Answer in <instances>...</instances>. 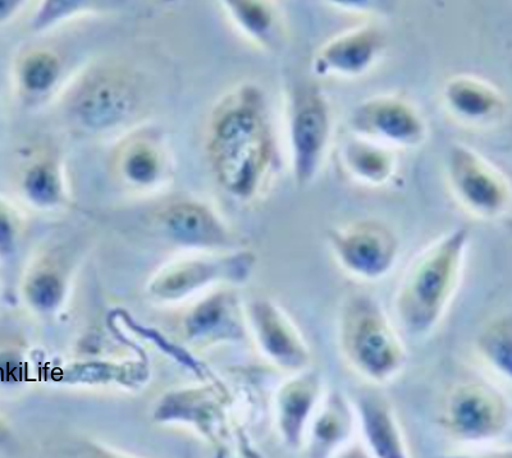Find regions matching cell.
<instances>
[{
  "instance_id": "cell-1",
  "label": "cell",
  "mask_w": 512,
  "mask_h": 458,
  "mask_svg": "<svg viewBox=\"0 0 512 458\" xmlns=\"http://www.w3.org/2000/svg\"><path fill=\"white\" fill-rule=\"evenodd\" d=\"M265 91L246 82L213 108L207 131L210 166L237 199L255 198L281 167V145Z\"/></svg>"
},
{
  "instance_id": "cell-2",
  "label": "cell",
  "mask_w": 512,
  "mask_h": 458,
  "mask_svg": "<svg viewBox=\"0 0 512 458\" xmlns=\"http://www.w3.org/2000/svg\"><path fill=\"white\" fill-rule=\"evenodd\" d=\"M469 241L468 228H454L410 265L397 296V315L406 331L424 334L440 323L459 287Z\"/></svg>"
},
{
  "instance_id": "cell-3",
  "label": "cell",
  "mask_w": 512,
  "mask_h": 458,
  "mask_svg": "<svg viewBox=\"0 0 512 458\" xmlns=\"http://www.w3.org/2000/svg\"><path fill=\"white\" fill-rule=\"evenodd\" d=\"M342 351L349 364L373 383H387L404 368L405 347L381 305L372 297H352L342 311Z\"/></svg>"
},
{
  "instance_id": "cell-4",
  "label": "cell",
  "mask_w": 512,
  "mask_h": 458,
  "mask_svg": "<svg viewBox=\"0 0 512 458\" xmlns=\"http://www.w3.org/2000/svg\"><path fill=\"white\" fill-rule=\"evenodd\" d=\"M286 143L292 177L299 189L317 180L335 135L328 96L314 82H297L286 93Z\"/></svg>"
},
{
  "instance_id": "cell-5",
  "label": "cell",
  "mask_w": 512,
  "mask_h": 458,
  "mask_svg": "<svg viewBox=\"0 0 512 458\" xmlns=\"http://www.w3.org/2000/svg\"><path fill=\"white\" fill-rule=\"evenodd\" d=\"M140 105V86L125 68L100 66L77 80L68 94L67 109L77 125L107 132L130 119Z\"/></svg>"
},
{
  "instance_id": "cell-6",
  "label": "cell",
  "mask_w": 512,
  "mask_h": 458,
  "mask_svg": "<svg viewBox=\"0 0 512 458\" xmlns=\"http://www.w3.org/2000/svg\"><path fill=\"white\" fill-rule=\"evenodd\" d=\"M446 174L457 203L474 217L491 221L509 212L510 181L477 150L452 144L446 155Z\"/></svg>"
},
{
  "instance_id": "cell-7",
  "label": "cell",
  "mask_w": 512,
  "mask_h": 458,
  "mask_svg": "<svg viewBox=\"0 0 512 458\" xmlns=\"http://www.w3.org/2000/svg\"><path fill=\"white\" fill-rule=\"evenodd\" d=\"M351 134L395 151L415 149L428 137L424 114L405 96L379 94L360 102L350 114Z\"/></svg>"
},
{
  "instance_id": "cell-8",
  "label": "cell",
  "mask_w": 512,
  "mask_h": 458,
  "mask_svg": "<svg viewBox=\"0 0 512 458\" xmlns=\"http://www.w3.org/2000/svg\"><path fill=\"white\" fill-rule=\"evenodd\" d=\"M328 244L338 264L367 281L387 276L399 255L400 242L386 223L361 219L327 232Z\"/></svg>"
},
{
  "instance_id": "cell-9",
  "label": "cell",
  "mask_w": 512,
  "mask_h": 458,
  "mask_svg": "<svg viewBox=\"0 0 512 458\" xmlns=\"http://www.w3.org/2000/svg\"><path fill=\"white\" fill-rule=\"evenodd\" d=\"M510 421V409L497 389L470 382L452 389L443 409V424L463 442H484L500 437Z\"/></svg>"
},
{
  "instance_id": "cell-10",
  "label": "cell",
  "mask_w": 512,
  "mask_h": 458,
  "mask_svg": "<svg viewBox=\"0 0 512 458\" xmlns=\"http://www.w3.org/2000/svg\"><path fill=\"white\" fill-rule=\"evenodd\" d=\"M386 48L387 39L381 27L367 22L320 45L310 68L318 79H359L377 66Z\"/></svg>"
},
{
  "instance_id": "cell-11",
  "label": "cell",
  "mask_w": 512,
  "mask_h": 458,
  "mask_svg": "<svg viewBox=\"0 0 512 458\" xmlns=\"http://www.w3.org/2000/svg\"><path fill=\"white\" fill-rule=\"evenodd\" d=\"M441 102L452 118L469 127H491L509 112V100L496 85L469 73L443 82Z\"/></svg>"
},
{
  "instance_id": "cell-12",
  "label": "cell",
  "mask_w": 512,
  "mask_h": 458,
  "mask_svg": "<svg viewBox=\"0 0 512 458\" xmlns=\"http://www.w3.org/2000/svg\"><path fill=\"white\" fill-rule=\"evenodd\" d=\"M251 318L265 355L287 372H301L310 365V348L299 328L269 300L251 306Z\"/></svg>"
},
{
  "instance_id": "cell-13",
  "label": "cell",
  "mask_w": 512,
  "mask_h": 458,
  "mask_svg": "<svg viewBox=\"0 0 512 458\" xmlns=\"http://www.w3.org/2000/svg\"><path fill=\"white\" fill-rule=\"evenodd\" d=\"M322 400V379L314 370H301L288 379L277 396V423L290 448L305 444L310 421Z\"/></svg>"
},
{
  "instance_id": "cell-14",
  "label": "cell",
  "mask_w": 512,
  "mask_h": 458,
  "mask_svg": "<svg viewBox=\"0 0 512 458\" xmlns=\"http://www.w3.org/2000/svg\"><path fill=\"white\" fill-rule=\"evenodd\" d=\"M236 29L267 53L281 52L286 27L274 0H217Z\"/></svg>"
},
{
  "instance_id": "cell-15",
  "label": "cell",
  "mask_w": 512,
  "mask_h": 458,
  "mask_svg": "<svg viewBox=\"0 0 512 458\" xmlns=\"http://www.w3.org/2000/svg\"><path fill=\"white\" fill-rule=\"evenodd\" d=\"M397 151L364 137L351 134L342 141L338 159L347 176L368 187H382L391 182L397 169Z\"/></svg>"
},
{
  "instance_id": "cell-16",
  "label": "cell",
  "mask_w": 512,
  "mask_h": 458,
  "mask_svg": "<svg viewBox=\"0 0 512 458\" xmlns=\"http://www.w3.org/2000/svg\"><path fill=\"white\" fill-rule=\"evenodd\" d=\"M358 415L369 450L379 458L408 457L399 421L386 398L378 393H361Z\"/></svg>"
},
{
  "instance_id": "cell-17",
  "label": "cell",
  "mask_w": 512,
  "mask_h": 458,
  "mask_svg": "<svg viewBox=\"0 0 512 458\" xmlns=\"http://www.w3.org/2000/svg\"><path fill=\"white\" fill-rule=\"evenodd\" d=\"M162 221L169 235L182 244L221 246L228 241L226 227L204 205L180 203L169 206Z\"/></svg>"
},
{
  "instance_id": "cell-18",
  "label": "cell",
  "mask_w": 512,
  "mask_h": 458,
  "mask_svg": "<svg viewBox=\"0 0 512 458\" xmlns=\"http://www.w3.org/2000/svg\"><path fill=\"white\" fill-rule=\"evenodd\" d=\"M310 421L305 443L309 441V455L328 457L350 438L354 429V414L349 402L338 393H332L318 405Z\"/></svg>"
},
{
  "instance_id": "cell-19",
  "label": "cell",
  "mask_w": 512,
  "mask_h": 458,
  "mask_svg": "<svg viewBox=\"0 0 512 458\" xmlns=\"http://www.w3.org/2000/svg\"><path fill=\"white\" fill-rule=\"evenodd\" d=\"M62 71L61 58L52 50H26L17 58L13 70L17 93L27 102H38L56 89Z\"/></svg>"
},
{
  "instance_id": "cell-20",
  "label": "cell",
  "mask_w": 512,
  "mask_h": 458,
  "mask_svg": "<svg viewBox=\"0 0 512 458\" xmlns=\"http://www.w3.org/2000/svg\"><path fill=\"white\" fill-rule=\"evenodd\" d=\"M478 350L482 359L507 380L512 374V323L510 315L489 323L480 332Z\"/></svg>"
},
{
  "instance_id": "cell-21",
  "label": "cell",
  "mask_w": 512,
  "mask_h": 458,
  "mask_svg": "<svg viewBox=\"0 0 512 458\" xmlns=\"http://www.w3.org/2000/svg\"><path fill=\"white\" fill-rule=\"evenodd\" d=\"M190 332L195 336H204L212 332H221L237 337L241 333L235 305L227 296L219 295L200 305L189 323Z\"/></svg>"
},
{
  "instance_id": "cell-22",
  "label": "cell",
  "mask_w": 512,
  "mask_h": 458,
  "mask_svg": "<svg viewBox=\"0 0 512 458\" xmlns=\"http://www.w3.org/2000/svg\"><path fill=\"white\" fill-rule=\"evenodd\" d=\"M95 0H39L29 21L32 34L56 29L94 7Z\"/></svg>"
},
{
  "instance_id": "cell-23",
  "label": "cell",
  "mask_w": 512,
  "mask_h": 458,
  "mask_svg": "<svg viewBox=\"0 0 512 458\" xmlns=\"http://www.w3.org/2000/svg\"><path fill=\"white\" fill-rule=\"evenodd\" d=\"M24 190L27 198L36 205L58 203L61 198V182L56 166L47 160L35 163L25 174Z\"/></svg>"
},
{
  "instance_id": "cell-24",
  "label": "cell",
  "mask_w": 512,
  "mask_h": 458,
  "mask_svg": "<svg viewBox=\"0 0 512 458\" xmlns=\"http://www.w3.org/2000/svg\"><path fill=\"white\" fill-rule=\"evenodd\" d=\"M123 155V172L137 185H149L160 169L158 150L148 140H135Z\"/></svg>"
},
{
  "instance_id": "cell-25",
  "label": "cell",
  "mask_w": 512,
  "mask_h": 458,
  "mask_svg": "<svg viewBox=\"0 0 512 458\" xmlns=\"http://www.w3.org/2000/svg\"><path fill=\"white\" fill-rule=\"evenodd\" d=\"M213 273L214 265H194V267L182 269L180 272L173 273L171 276L164 278L163 281H160L155 286V291L159 295L167 297L184 295L191 288L207 281V279L213 276Z\"/></svg>"
},
{
  "instance_id": "cell-26",
  "label": "cell",
  "mask_w": 512,
  "mask_h": 458,
  "mask_svg": "<svg viewBox=\"0 0 512 458\" xmlns=\"http://www.w3.org/2000/svg\"><path fill=\"white\" fill-rule=\"evenodd\" d=\"M62 287L58 279L49 274L35 277L27 286V296L41 309H52L61 299Z\"/></svg>"
},
{
  "instance_id": "cell-27",
  "label": "cell",
  "mask_w": 512,
  "mask_h": 458,
  "mask_svg": "<svg viewBox=\"0 0 512 458\" xmlns=\"http://www.w3.org/2000/svg\"><path fill=\"white\" fill-rule=\"evenodd\" d=\"M328 6L355 15H382L390 9V0H323Z\"/></svg>"
},
{
  "instance_id": "cell-28",
  "label": "cell",
  "mask_w": 512,
  "mask_h": 458,
  "mask_svg": "<svg viewBox=\"0 0 512 458\" xmlns=\"http://www.w3.org/2000/svg\"><path fill=\"white\" fill-rule=\"evenodd\" d=\"M16 226L13 222L11 210L0 199V254H8L15 245Z\"/></svg>"
},
{
  "instance_id": "cell-29",
  "label": "cell",
  "mask_w": 512,
  "mask_h": 458,
  "mask_svg": "<svg viewBox=\"0 0 512 458\" xmlns=\"http://www.w3.org/2000/svg\"><path fill=\"white\" fill-rule=\"evenodd\" d=\"M27 0H0V26L7 25L24 9Z\"/></svg>"
},
{
  "instance_id": "cell-30",
  "label": "cell",
  "mask_w": 512,
  "mask_h": 458,
  "mask_svg": "<svg viewBox=\"0 0 512 458\" xmlns=\"http://www.w3.org/2000/svg\"><path fill=\"white\" fill-rule=\"evenodd\" d=\"M3 438H4V432H3L2 427H0V442L3 441Z\"/></svg>"
}]
</instances>
